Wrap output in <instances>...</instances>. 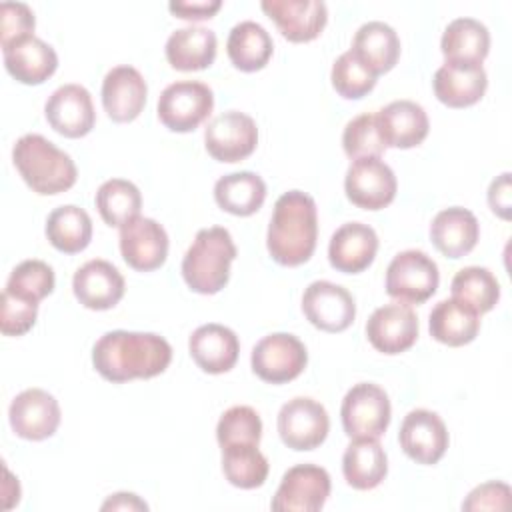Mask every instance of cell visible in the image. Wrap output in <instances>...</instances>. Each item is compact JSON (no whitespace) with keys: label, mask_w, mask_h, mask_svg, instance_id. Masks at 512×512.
<instances>
[{"label":"cell","mask_w":512,"mask_h":512,"mask_svg":"<svg viewBox=\"0 0 512 512\" xmlns=\"http://www.w3.org/2000/svg\"><path fill=\"white\" fill-rule=\"evenodd\" d=\"M440 50L446 62L482 64L490 50V32L480 20L456 18L446 26Z\"/></svg>","instance_id":"31"},{"label":"cell","mask_w":512,"mask_h":512,"mask_svg":"<svg viewBox=\"0 0 512 512\" xmlns=\"http://www.w3.org/2000/svg\"><path fill=\"white\" fill-rule=\"evenodd\" d=\"M172 360L170 344L152 332L112 330L100 336L92 350L96 372L110 382L152 378L162 374Z\"/></svg>","instance_id":"1"},{"label":"cell","mask_w":512,"mask_h":512,"mask_svg":"<svg viewBox=\"0 0 512 512\" xmlns=\"http://www.w3.org/2000/svg\"><path fill=\"white\" fill-rule=\"evenodd\" d=\"M480 314L456 298L440 300L428 320V328L434 340L446 346H464L472 342L480 330Z\"/></svg>","instance_id":"32"},{"label":"cell","mask_w":512,"mask_h":512,"mask_svg":"<svg viewBox=\"0 0 512 512\" xmlns=\"http://www.w3.org/2000/svg\"><path fill=\"white\" fill-rule=\"evenodd\" d=\"M400 446L418 464H436L448 448V430L436 412L416 408L402 420Z\"/></svg>","instance_id":"15"},{"label":"cell","mask_w":512,"mask_h":512,"mask_svg":"<svg viewBox=\"0 0 512 512\" xmlns=\"http://www.w3.org/2000/svg\"><path fill=\"white\" fill-rule=\"evenodd\" d=\"M452 298L472 308L476 314L490 312L498 298L500 286L494 274L488 268L480 266H466L456 272L452 278Z\"/></svg>","instance_id":"36"},{"label":"cell","mask_w":512,"mask_h":512,"mask_svg":"<svg viewBox=\"0 0 512 512\" xmlns=\"http://www.w3.org/2000/svg\"><path fill=\"white\" fill-rule=\"evenodd\" d=\"M330 496V476L316 464L292 466L274 494L272 510L316 512Z\"/></svg>","instance_id":"11"},{"label":"cell","mask_w":512,"mask_h":512,"mask_svg":"<svg viewBox=\"0 0 512 512\" xmlns=\"http://www.w3.org/2000/svg\"><path fill=\"white\" fill-rule=\"evenodd\" d=\"M44 114L48 124L66 138L86 136L96 122L90 92L80 84H64L46 100Z\"/></svg>","instance_id":"16"},{"label":"cell","mask_w":512,"mask_h":512,"mask_svg":"<svg viewBox=\"0 0 512 512\" xmlns=\"http://www.w3.org/2000/svg\"><path fill=\"white\" fill-rule=\"evenodd\" d=\"M234 258L236 246L226 228H202L182 258L184 282L198 294H216L226 286Z\"/></svg>","instance_id":"4"},{"label":"cell","mask_w":512,"mask_h":512,"mask_svg":"<svg viewBox=\"0 0 512 512\" xmlns=\"http://www.w3.org/2000/svg\"><path fill=\"white\" fill-rule=\"evenodd\" d=\"M54 282V270L46 262L24 260L12 270L4 290L12 296L38 304L54 290Z\"/></svg>","instance_id":"39"},{"label":"cell","mask_w":512,"mask_h":512,"mask_svg":"<svg viewBox=\"0 0 512 512\" xmlns=\"http://www.w3.org/2000/svg\"><path fill=\"white\" fill-rule=\"evenodd\" d=\"M370 344L384 354H400L418 338V318L408 304H384L366 322Z\"/></svg>","instance_id":"18"},{"label":"cell","mask_w":512,"mask_h":512,"mask_svg":"<svg viewBox=\"0 0 512 512\" xmlns=\"http://www.w3.org/2000/svg\"><path fill=\"white\" fill-rule=\"evenodd\" d=\"M192 360L208 374L228 372L240 352L238 336L222 324H204L196 328L188 340Z\"/></svg>","instance_id":"26"},{"label":"cell","mask_w":512,"mask_h":512,"mask_svg":"<svg viewBox=\"0 0 512 512\" xmlns=\"http://www.w3.org/2000/svg\"><path fill=\"white\" fill-rule=\"evenodd\" d=\"M330 420L326 408L306 396L288 400L278 412V434L292 450H314L328 436Z\"/></svg>","instance_id":"9"},{"label":"cell","mask_w":512,"mask_h":512,"mask_svg":"<svg viewBox=\"0 0 512 512\" xmlns=\"http://www.w3.org/2000/svg\"><path fill=\"white\" fill-rule=\"evenodd\" d=\"M434 94L450 108H466L476 104L488 86L482 64L444 62L434 74Z\"/></svg>","instance_id":"24"},{"label":"cell","mask_w":512,"mask_h":512,"mask_svg":"<svg viewBox=\"0 0 512 512\" xmlns=\"http://www.w3.org/2000/svg\"><path fill=\"white\" fill-rule=\"evenodd\" d=\"M220 0H200V2H170L168 8L172 14L184 20H204L212 18L220 10Z\"/></svg>","instance_id":"46"},{"label":"cell","mask_w":512,"mask_h":512,"mask_svg":"<svg viewBox=\"0 0 512 512\" xmlns=\"http://www.w3.org/2000/svg\"><path fill=\"white\" fill-rule=\"evenodd\" d=\"M388 472L386 452L378 438H354L342 456V474L356 490L376 488Z\"/></svg>","instance_id":"30"},{"label":"cell","mask_w":512,"mask_h":512,"mask_svg":"<svg viewBox=\"0 0 512 512\" xmlns=\"http://www.w3.org/2000/svg\"><path fill=\"white\" fill-rule=\"evenodd\" d=\"M120 252L130 268L156 270L168 256V234L156 220L136 216L120 226Z\"/></svg>","instance_id":"14"},{"label":"cell","mask_w":512,"mask_h":512,"mask_svg":"<svg viewBox=\"0 0 512 512\" xmlns=\"http://www.w3.org/2000/svg\"><path fill=\"white\" fill-rule=\"evenodd\" d=\"M396 176L380 158H358L350 164L344 178L348 200L364 210H380L396 196Z\"/></svg>","instance_id":"10"},{"label":"cell","mask_w":512,"mask_h":512,"mask_svg":"<svg viewBox=\"0 0 512 512\" xmlns=\"http://www.w3.org/2000/svg\"><path fill=\"white\" fill-rule=\"evenodd\" d=\"M72 290L78 302L90 310H110L124 296V278L108 260H88L74 272Z\"/></svg>","instance_id":"20"},{"label":"cell","mask_w":512,"mask_h":512,"mask_svg":"<svg viewBox=\"0 0 512 512\" xmlns=\"http://www.w3.org/2000/svg\"><path fill=\"white\" fill-rule=\"evenodd\" d=\"M10 76L22 84H42L58 68V56L50 44L30 34L2 48Z\"/></svg>","instance_id":"23"},{"label":"cell","mask_w":512,"mask_h":512,"mask_svg":"<svg viewBox=\"0 0 512 512\" xmlns=\"http://www.w3.org/2000/svg\"><path fill=\"white\" fill-rule=\"evenodd\" d=\"M216 58V34L204 26H186L170 34L166 60L182 72L204 70Z\"/></svg>","instance_id":"29"},{"label":"cell","mask_w":512,"mask_h":512,"mask_svg":"<svg viewBox=\"0 0 512 512\" xmlns=\"http://www.w3.org/2000/svg\"><path fill=\"white\" fill-rule=\"evenodd\" d=\"M318 238L316 202L312 196L290 190L276 204L268 224L266 246L282 266H300L310 260Z\"/></svg>","instance_id":"2"},{"label":"cell","mask_w":512,"mask_h":512,"mask_svg":"<svg viewBox=\"0 0 512 512\" xmlns=\"http://www.w3.org/2000/svg\"><path fill=\"white\" fill-rule=\"evenodd\" d=\"M384 146L414 148L428 136V116L412 100H396L376 112Z\"/></svg>","instance_id":"25"},{"label":"cell","mask_w":512,"mask_h":512,"mask_svg":"<svg viewBox=\"0 0 512 512\" xmlns=\"http://www.w3.org/2000/svg\"><path fill=\"white\" fill-rule=\"evenodd\" d=\"M350 52L372 72L384 74L394 68L400 56V38L392 26L372 20L362 24L352 40Z\"/></svg>","instance_id":"28"},{"label":"cell","mask_w":512,"mask_h":512,"mask_svg":"<svg viewBox=\"0 0 512 512\" xmlns=\"http://www.w3.org/2000/svg\"><path fill=\"white\" fill-rule=\"evenodd\" d=\"M376 250V232L368 224L348 222L332 234L328 244V260L338 272L358 274L372 264Z\"/></svg>","instance_id":"22"},{"label":"cell","mask_w":512,"mask_h":512,"mask_svg":"<svg viewBox=\"0 0 512 512\" xmlns=\"http://www.w3.org/2000/svg\"><path fill=\"white\" fill-rule=\"evenodd\" d=\"M390 412L388 394L372 382L352 386L340 408L342 426L350 438H380L390 424Z\"/></svg>","instance_id":"7"},{"label":"cell","mask_w":512,"mask_h":512,"mask_svg":"<svg viewBox=\"0 0 512 512\" xmlns=\"http://www.w3.org/2000/svg\"><path fill=\"white\" fill-rule=\"evenodd\" d=\"M488 204L494 214L508 220L510 218V174L504 172L488 188Z\"/></svg>","instance_id":"47"},{"label":"cell","mask_w":512,"mask_h":512,"mask_svg":"<svg viewBox=\"0 0 512 512\" xmlns=\"http://www.w3.org/2000/svg\"><path fill=\"white\" fill-rule=\"evenodd\" d=\"M262 10L290 42H310L326 26L328 10L320 0H264Z\"/></svg>","instance_id":"19"},{"label":"cell","mask_w":512,"mask_h":512,"mask_svg":"<svg viewBox=\"0 0 512 512\" xmlns=\"http://www.w3.org/2000/svg\"><path fill=\"white\" fill-rule=\"evenodd\" d=\"M302 312L318 330L342 332L354 322L356 304L346 288L328 280H316L304 290Z\"/></svg>","instance_id":"13"},{"label":"cell","mask_w":512,"mask_h":512,"mask_svg":"<svg viewBox=\"0 0 512 512\" xmlns=\"http://www.w3.org/2000/svg\"><path fill=\"white\" fill-rule=\"evenodd\" d=\"M108 508H122V510H146V502H142L136 494H126V492H120V494H114V498L106 500L102 504V510H108Z\"/></svg>","instance_id":"48"},{"label":"cell","mask_w":512,"mask_h":512,"mask_svg":"<svg viewBox=\"0 0 512 512\" xmlns=\"http://www.w3.org/2000/svg\"><path fill=\"white\" fill-rule=\"evenodd\" d=\"M330 80L334 90L346 100H358L376 86V74H372L350 50L336 58Z\"/></svg>","instance_id":"41"},{"label":"cell","mask_w":512,"mask_h":512,"mask_svg":"<svg viewBox=\"0 0 512 512\" xmlns=\"http://www.w3.org/2000/svg\"><path fill=\"white\" fill-rule=\"evenodd\" d=\"M214 108L212 90L196 80H180L166 86L158 98V118L172 132L198 128Z\"/></svg>","instance_id":"6"},{"label":"cell","mask_w":512,"mask_h":512,"mask_svg":"<svg viewBox=\"0 0 512 512\" xmlns=\"http://www.w3.org/2000/svg\"><path fill=\"white\" fill-rule=\"evenodd\" d=\"M252 370L268 384H284L302 374L308 362V352L304 344L286 332H276L264 336L252 348Z\"/></svg>","instance_id":"8"},{"label":"cell","mask_w":512,"mask_h":512,"mask_svg":"<svg viewBox=\"0 0 512 512\" xmlns=\"http://www.w3.org/2000/svg\"><path fill=\"white\" fill-rule=\"evenodd\" d=\"M510 486L504 482H486L474 488L462 502L464 510H506L510 508Z\"/></svg>","instance_id":"45"},{"label":"cell","mask_w":512,"mask_h":512,"mask_svg":"<svg viewBox=\"0 0 512 512\" xmlns=\"http://www.w3.org/2000/svg\"><path fill=\"white\" fill-rule=\"evenodd\" d=\"M436 262L422 250H404L392 258L386 270V292L402 304H422L438 288Z\"/></svg>","instance_id":"5"},{"label":"cell","mask_w":512,"mask_h":512,"mask_svg":"<svg viewBox=\"0 0 512 512\" xmlns=\"http://www.w3.org/2000/svg\"><path fill=\"white\" fill-rule=\"evenodd\" d=\"M2 16V30H0V42L2 48L8 46L14 40H20L24 36L34 34V14L28 4L22 2H2L0 6Z\"/></svg>","instance_id":"44"},{"label":"cell","mask_w":512,"mask_h":512,"mask_svg":"<svg viewBox=\"0 0 512 512\" xmlns=\"http://www.w3.org/2000/svg\"><path fill=\"white\" fill-rule=\"evenodd\" d=\"M226 50L230 62L238 70L256 72L268 64L274 44L264 26L252 20H244L230 30Z\"/></svg>","instance_id":"33"},{"label":"cell","mask_w":512,"mask_h":512,"mask_svg":"<svg viewBox=\"0 0 512 512\" xmlns=\"http://www.w3.org/2000/svg\"><path fill=\"white\" fill-rule=\"evenodd\" d=\"M222 470L232 486L252 490L264 484L268 460L258 450V444H234L222 448Z\"/></svg>","instance_id":"37"},{"label":"cell","mask_w":512,"mask_h":512,"mask_svg":"<svg viewBox=\"0 0 512 512\" xmlns=\"http://www.w3.org/2000/svg\"><path fill=\"white\" fill-rule=\"evenodd\" d=\"M208 154L218 162H238L248 158L258 144L256 122L238 110L216 116L204 130Z\"/></svg>","instance_id":"12"},{"label":"cell","mask_w":512,"mask_h":512,"mask_svg":"<svg viewBox=\"0 0 512 512\" xmlns=\"http://www.w3.org/2000/svg\"><path fill=\"white\" fill-rule=\"evenodd\" d=\"M214 198L222 210L234 216H250L264 204L266 184L254 172H232L214 184Z\"/></svg>","instance_id":"34"},{"label":"cell","mask_w":512,"mask_h":512,"mask_svg":"<svg viewBox=\"0 0 512 512\" xmlns=\"http://www.w3.org/2000/svg\"><path fill=\"white\" fill-rule=\"evenodd\" d=\"M148 86L134 66L112 68L102 82V106L114 122H132L146 104Z\"/></svg>","instance_id":"21"},{"label":"cell","mask_w":512,"mask_h":512,"mask_svg":"<svg viewBox=\"0 0 512 512\" xmlns=\"http://www.w3.org/2000/svg\"><path fill=\"white\" fill-rule=\"evenodd\" d=\"M480 236L476 216L460 206L446 208L436 214L430 224V240L438 252L448 258H462L474 250Z\"/></svg>","instance_id":"27"},{"label":"cell","mask_w":512,"mask_h":512,"mask_svg":"<svg viewBox=\"0 0 512 512\" xmlns=\"http://www.w3.org/2000/svg\"><path fill=\"white\" fill-rule=\"evenodd\" d=\"M8 418L16 436L44 440L50 438L60 424V406L46 390L28 388L12 400Z\"/></svg>","instance_id":"17"},{"label":"cell","mask_w":512,"mask_h":512,"mask_svg":"<svg viewBox=\"0 0 512 512\" xmlns=\"http://www.w3.org/2000/svg\"><path fill=\"white\" fill-rule=\"evenodd\" d=\"M38 316V304L2 292V312H0V330L4 336H22L26 334Z\"/></svg>","instance_id":"43"},{"label":"cell","mask_w":512,"mask_h":512,"mask_svg":"<svg viewBox=\"0 0 512 512\" xmlns=\"http://www.w3.org/2000/svg\"><path fill=\"white\" fill-rule=\"evenodd\" d=\"M46 236L50 244L64 254L82 252L92 240V220L80 206H60L52 210L46 220Z\"/></svg>","instance_id":"35"},{"label":"cell","mask_w":512,"mask_h":512,"mask_svg":"<svg viewBox=\"0 0 512 512\" xmlns=\"http://www.w3.org/2000/svg\"><path fill=\"white\" fill-rule=\"evenodd\" d=\"M12 160L24 182L42 196L66 192L78 176L74 160L40 134H24L12 148Z\"/></svg>","instance_id":"3"},{"label":"cell","mask_w":512,"mask_h":512,"mask_svg":"<svg viewBox=\"0 0 512 512\" xmlns=\"http://www.w3.org/2000/svg\"><path fill=\"white\" fill-rule=\"evenodd\" d=\"M140 206V190L122 178L106 180L96 192V208L108 226H124L138 216Z\"/></svg>","instance_id":"38"},{"label":"cell","mask_w":512,"mask_h":512,"mask_svg":"<svg viewBox=\"0 0 512 512\" xmlns=\"http://www.w3.org/2000/svg\"><path fill=\"white\" fill-rule=\"evenodd\" d=\"M342 146L348 158H380L384 152V142L378 130L376 114H360L352 118L342 134Z\"/></svg>","instance_id":"42"},{"label":"cell","mask_w":512,"mask_h":512,"mask_svg":"<svg viewBox=\"0 0 512 512\" xmlns=\"http://www.w3.org/2000/svg\"><path fill=\"white\" fill-rule=\"evenodd\" d=\"M262 436V420L250 406L228 408L216 426V438L220 448L234 444H258Z\"/></svg>","instance_id":"40"}]
</instances>
